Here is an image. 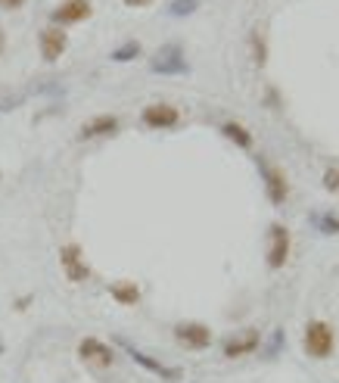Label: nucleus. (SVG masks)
<instances>
[{"mask_svg": "<svg viewBox=\"0 0 339 383\" xmlns=\"http://www.w3.org/2000/svg\"><path fill=\"white\" fill-rule=\"evenodd\" d=\"M305 349L315 359H327L333 352V327L324 325V321H311L308 330H305Z\"/></svg>", "mask_w": 339, "mask_h": 383, "instance_id": "f257e3e1", "label": "nucleus"}, {"mask_svg": "<svg viewBox=\"0 0 339 383\" xmlns=\"http://www.w3.org/2000/svg\"><path fill=\"white\" fill-rule=\"evenodd\" d=\"M174 339L187 349H206L212 343V330L206 325H197V321H187V325L174 327Z\"/></svg>", "mask_w": 339, "mask_h": 383, "instance_id": "f03ea898", "label": "nucleus"}, {"mask_svg": "<svg viewBox=\"0 0 339 383\" xmlns=\"http://www.w3.org/2000/svg\"><path fill=\"white\" fill-rule=\"evenodd\" d=\"M286 255H290V231L283 225H271V252H268V265L271 268H283Z\"/></svg>", "mask_w": 339, "mask_h": 383, "instance_id": "7ed1b4c3", "label": "nucleus"}, {"mask_svg": "<svg viewBox=\"0 0 339 383\" xmlns=\"http://www.w3.org/2000/svg\"><path fill=\"white\" fill-rule=\"evenodd\" d=\"M152 72H162V75H174V72H187V63L181 59V47L168 44L156 53L152 59Z\"/></svg>", "mask_w": 339, "mask_h": 383, "instance_id": "20e7f679", "label": "nucleus"}, {"mask_svg": "<svg viewBox=\"0 0 339 383\" xmlns=\"http://www.w3.org/2000/svg\"><path fill=\"white\" fill-rule=\"evenodd\" d=\"M90 16V0H66L53 10V22L69 25V22H84Z\"/></svg>", "mask_w": 339, "mask_h": 383, "instance_id": "39448f33", "label": "nucleus"}, {"mask_svg": "<svg viewBox=\"0 0 339 383\" xmlns=\"http://www.w3.org/2000/svg\"><path fill=\"white\" fill-rule=\"evenodd\" d=\"M59 262H63V268H66V275H69V280H75V284H78V280H88L90 268L84 265L78 246H63V252H59Z\"/></svg>", "mask_w": 339, "mask_h": 383, "instance_id": "423d86ee", "label": "nucleus"}, {"mask_svg": "<svg viewBox=\"0 0 339 383\" xmlns=\"http://www.w3.org/2000/svg\"><path fill=\"white\" fill-rule=\"evenodd\" d=\"M259 339H261L259 330H243L240 337H234V339H227L224 343V359H243V355L256 352Z\"/></svg>", "mask_w": 339, "mask_h": 383, "instance_id": "0eeeda50", "label": "nucleus"}, {"mask_svg": "<svg viewBox=\"0 0 339 383\" xmlns=\"http://www.w3.org/2000/svg\"><path fill=\"white\" fill-rule=\"evenodd\" d=\"M81 359L90 362V364H100V368H109V364L115 362V355H113V349H109L106 343H100V339L88 337L81 343Z\"/></svg>", "mask_w": 339, "mask_h": 383, "instance_id": "6e6552de", "label": "nucleus"}, {"mask_svg": "<svg viewBox=\"0 0 339 383\" xmlns=\"http://www.w3.org/2000/svg\"><path fill=\"white\" fill-rule=\"evenodd\" d=\"M66 44H69V41H66V35H63L59 29H53V25L41 31V56H44L47 63H53V59L63 56Z\"/></svg>", "mask_w": 339, "mask_h": 383, "instance_id": "1a4fd4ad", "label": "nucleus"}, {"mask_svg": "<svg viewBox=\"0 0 339 383\" xmlns=\"http://www.w3.org/2000/svg\"><path fill=\"white\" fill-rule=\"evenodd\" d=\"M143 122H147L150 128H172V125H177V109L168 106V103L147 106L143 109Z\"/></svg>", "mask_w": 339, "mask_h": 383, "instance_id": "9d476101", "label": "nucleus"}, {"mask_svg": "<svg viewBox=\"0 0 339 383\" xmlns=\"http://www.w3.org/2000/svg\"><path fill=\"white\" fill-rule=\"evenodd\" d=\"M115 131H118V118L115 116H97V118H90V122L81 128V138L90 141V138H103V134H115Z\"/></svg>", "mask_w": 339, "mask_h": 383, "instance_id": "9b49d317", "label": "nucleus"}, {"mask_svg": "<svg viewBox=\"0 0 339 383\" xmlns=\"http://www.w3.org/2000/svg\"><path fill=\"white\" fill-rule=\"evenodd\" d=\"M261 172H265V181H268V197L274 203H283L286 200V178L281 168L274 165H261Z\"/></svg>", "mask_w": 339, "mask_h": 383, "instance_id": "f8f14e48", "label": "nucleus"}, {"mask_svg": "<svg viewBox=\"0 0 339 383\" xmlns=\"http://www.w3.org/2000/svg\"><path fill=\"white\" fill-rule=\"evenodd\" d=\"M131 352V359L137 362V364H143L147 371H152V374H159V377H165V380H177L181 377V371H174V368H165V364H159V362H152L150 355H143V352H137V349H131V346H125Z\"/></svg>", "mask_w": 339, "mask_h": 383, "instance_id": "ddd939ff", "label": "nucleus"}, {"mask_svg": "<svg viewBox=\"0 0 339 383\" xmlns=\"http://www.w3.org/2000/svg\"><path fill=\"white\" fill-rule=\"evenodd\" d=\"M113 296L118 302H137L140 300V290H137V284H113Z\"/></svg>", "mask_w": 339, "mask_h": 383, "instance_id": "4468645a", "label": "nucleus"}, {"mask_svg": "<svg viewBox=\"0 0 339 383\" xmlns=\"http://www.w3.org/2000/svg\"><path fill=\"white\" fill-rule=\"evenodd\" d=\"M224 134H227V138H231L234 143H240V147H249V143H252L249 131H246L243 125H234V122H227V125H224Z\"/></svg>", "mask_w": 339, "mask_h": 383, "instance_id": "2eb2a0df", "label": "nucleus"}, {"mask_svg": "<svg viewBox=\"0 0 339 383\" xmlns=\"http://www.w3.org/2000/svg\"><path fill=\"white\" fill-rule=\"evenodd\" d=\"M137 53H140V44H137V41H131V44L118 47L115 53H113V59H115V63H128V59H134Z\"/></svg>", "mask_w": 339, "mask_h": 383, "instance_id": "dca6fc26", "label": "nucleus"}, {"mask_svg": "<svg viewBox=\"0 0 339 383\" xmlns=\"http://www.w3.org/2000/svg\"><path fill=\"white\" fill-rule=\"evenodd\" d=\"M174 16H187V13H193L197 10V0H172V6H168Z\"/></svg>", "mask_w": 339, "mask_h": 383, "instance_id": "f3484780", "label": "nucleus"}, {"mask_svg": "<svg viewBox=\"0 0 339 383\" xmlns=\"http://www.w3.org/2000/svg\"><path fill=\"white\" fill-rule=\"evenodd\" d=\"M324 187L330 193H339V165L336 168H327V175H324Z\"/></svg>", "mask_w": 339, "mask_h": 383, "instance_id": "a211bd4d", "label": "nucleus"}, {"mask_svg": "<svg viewBox=\"0 0 339 383\" xmlns=\"http://www.w3.org/2000/svg\"><path fill=\"white\" fill-rule=\"evenodd\" d=\"M252 47H256V63H265V44L259 41V35H252Z\"/></svg>", "mask_w": 339, "mask_h": 383, "instance_id": "6ab92c4d", "label": "nucleus"}, {"mask_svg": "<svg viewBox=\"0 0 339 383\" xmlns=\"http://www.w3.org/2000/svg\"><path fill=\"white\" fill-rule=\"evenodd\" d=\"M25 0H0V6H4V10H16V6H22Z\"/></svg>", "mask_w": 339, "mask_h": 383, "instance_id": "aec40b11", "label": "nucleus"}, {"mask_svg": "<svg viewBox=\"0 0 339 383\" xmlns=\"http://www.w3.org/2000/svg\"><path fill=\"white\" fill-rule=\"evenodd\" d=\"M125 4H128V6H150L152 0H125Z\"/></svg>", "mask_w": 339, "mask_h": 383, "instance_id": "412c9836", "label": "nucleus"}, {"mask_svg": "<svg viewBox=\"0 0 339 383\" xmlns=\"http://www.w3.org/2000/svg\"><path fill=\"white\" fill-rule=\"evenodd\" d=\"M4 47H6V35H4V29H0V53H4Z\"/></svg>", "mask_w": 339, "mask_h": 383, "instance_id": "4be33fe9", "label": "nucleus"}]
</instances>
